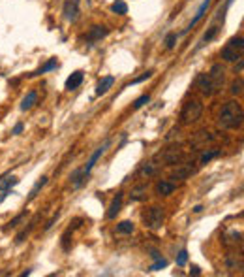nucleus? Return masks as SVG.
Segmentation results:
<instances>
[{
	"label": "nucleus",
	"instance_id": "obj_35",
	"mask_svg": "<svg viewBox=\"0 0 244 277\" xmlns=\"http://www.w3.org/2000/svg\"><path fill=\"white\" fill-rule=\"evenodd\" d=\"M150 75H152V70H148V72H145L143 75H141V77H137V79H133V81H131V85H135V83H141V81H145V79H148Z\"/></svg>",
	"mask_w": 244,
	"mask_h": 277
},
{
	"label": "nucleus",
	"instance_id": "obj_3",
	"mask_svg": "<svg viewBox=\"0 0 244 277\" xmlns=\"http://www.w3.org/2000/svg\"><path fill=\"white\" fill-rule=\"evenodd\" d=\"M203 115V104L195 98L186 100L182 106V111H180V123L182 125H192L195 121H199Z\"/></svg>",
	"mask_w": 244,
	"mask_h": 277
},
{
	"label": "nucleus",
	"instance_id": "obj_36",
	"mask_svg": "<svg viewBox=\"0 0 244 277\" xmlns=\"http://www.w3.org/2000/svg\"><path fill=\"white\" fill-rule=\"evenodd\" d=\"M58 215H60V213H55V215H53V217H51V219L47 221V224H45V230H49V228H51V226H53V224H55V222H57V219H58Z\"/></svg>",
	"mask_w": 244,
	"mask_h": 277
},
{
	"label": "nucleus",
	"instance_id": "obj_14",
	"mask_svg": "<svg viewBox=\"0 0 244 277\" xmlns=\"http://www.w3.org/2000/svg\"><path fill=\"white\" fill-rule=\"evenodd\" d=\"M17 183H19V179L14 177V175H2L0 177V190H12Z\"/></svg>",
	"mask_w": 244,
	"mask_h": 277
},
{
	"label": "nucleus",
	"instance_id": "obj_37",
	"mask_svg": "<svg viewBox=\"0 0 244 277\" xmlns=\"http://www.w3.org/2000/svg\"><path fill=\"white\" fill-rule=\"evenodd\" d=\"M21 132H23V123H17V125L14 127V130H12V134L17 136V134H21Z\"/></svg>",
	"mask_w": 244,
	"mask_h": 277
},
{
	"label": "nucleus",
	"instance_id": "obj_34",
	"mask_svg": "<svg viewBox=\"0 0 244 277\" xmlns=\"http://www.w3.org/2000/svg\"><path fill=\"white\" fill-rule=\"evenodd\" d=\"M175 42H177V34H167V38H165V47L167 49H171V47H175Z\"/></svg>",
	"mask_w": 244,
	"mask_h": 277
},
{
	"label": "nucleus",
	"instance_id": "obj_41",
	"mask_svg": "<svg viewBox=\"0 0 244 277\" xmlns=\"http://www.w3.org/2000/svg\"><path fill=\"white\" fill-rule=\"evenodd\" d=\"M201 211H203L201 205H195V207H194V213H201Z\"/></svg>",
	"mask_w": 244,
	"mask_h": 277
},
{
	"label": "nucleus",
	"instance_id": "obj_28",
	"mask_svg": "<svg viewBox=\"0 0 244 277\" xmlns=\"http://www.w3.org/2000/svg\"><path fill=\"white\" fill-rule=\"evenodd\" d=\"M167 266V260L165 259H158L156 262L152 264L150 268H148V272H158V270H162V268H165Z\"/></svg>",
	"mask_w": 244,
	"mask_h": 277
},
{
	"label": "nucleus",
	"instance_id": "obj_10",
	"mask_svg": "<svg viewBox=\"0 0 244 277\" xmlns=\"http://www.w3.org/2000/svg\"><path fill=\"white\" fill-rule=\"evenodd\" d=\"M120 207H122V192H116V196L113 198L111 205H109V211H107V219H115L116 215L120 213Z\"/></svg>",
	"mask_w": 244,
	"mask_h": 277
},
{
	"label": "nucleus",
	"instance_id": "obj_11",
	"mask_svg": "<svg viewBox=\"0 0 244 277\" xmlns=\"http://www.w3.org/2000/svg\"><path fill=\"white\" fill-rule=\"evenodd\" d=\"M83 77H85V74L81 72V70H77V72H73L68 79H66V89L68 91H73V89H77L81 83H83Z\"/></svg>",
	"mask_w": 244,
	"mask_h": 277
},
{
	"label": "nucleus",
	"instance_id": "obj_22",
	"mask_svg": "<svg viewBox=\"0 0 244 277\" xmlns=\"http://www.w3.org/2000/svg\"><path fill=\"white\" fill-rule=\"evenodd\" d=\"M36 221H38V217H36V219L32 221V222H30V224H29V226H27V228H23L21 232L17 234V238H15V243H23V241H25V238H27V236H29V234H30V230L34 228V224H36Z\"/></svg>",
	"mask_w": 244,
	"mask_h": 277
},
{
	"label": "nucleus",
	"instance_id": "obj_20",
	"mask_svg": "<svg viewBox=\"0 0 244 277\" xmlns=\"http://www.w3.org/2000/svg\"><path fill=\"white\" fill-rule=\"evenodd\" d=\"M27 215H29V213H27V209H25V211H21V213H19L17 217H14V219L10 221V222H8V224H6L2 230H4V232H8V230H12V228H15V226H19V222L27 219Z\"/></svg>",
	"mask_w": 244,
	"mask_h": 277
},
{
	"label": "nucleus",
	"instance_id": "obj_12",
	"mask_svg": "<svg viewBox=\"0 0 244 277\" xmlns=\"http://www.w3.org/2000/svg\"><path fill=\"white\" fill-rule=\"evenodd\" d=\"M243 236H241V232H229L224 236V245L226 247H237V245H241L243 243V240H241Z\"/></svg>",
	"mask_w": 244,
	"mask_h": 277
},
{
	"label": "nucleus",
	"instance_id": "obj_29",
	"mask_svg": "<svg viewBox=\"0 0 244 277\" xmlns=\"http://www.w3.org/2000/svg\"><path fill=\"white\" fill-rule=\"evenodd\" d=\"M72 232H73L72 228H68V230L64 232V236H62V249H64V251H70V234Z\"/></svg>",
	"mask_w": 244,
	"mask_h": 277
},
{
	"label": "nucleus",
	"instance_id": "obj_4",
	"mask_svg": "<svg viewBox=\"0 0 244 277\" xmlns=\"http://www.w3.org/2000/svg\"><path fill=\"white\" fill-rule=\"evenodd\" d=\"M243 53H244L243 36H235V38H231L229 42L224 45V49H222V58L228 60V62H235V60L243 58Z\"/></svg>",
	"mask_w": 244,
	"mask_h": 277
},
{
	"label": "nucleus",
	"instance_id": "obj_25",
	"mask_svg": "<svg viewBox=\"0 0 244 277\" xmlns=\"http://www.w3.org/2000/svg\"><path fill=\"white\" fill-rule=\"evenodd\" d=\"M222 155V151L220 149H212V151H207V153H203L201 155V164H207L209 161H212V159H216V157H220Z\"/></svg>",
	"mask_w": 244,
	"mask_h": 277
},
{
	"label": "nucleus",
	"instance_id": "obj_16",
	"mask_svg": "<svg viewBox=\"0 0 244 277\" xmlns=\"http://www.w3.org/2000/svg\"><path fill=\"white\" fill-rule=\"evenodd\" d=\"M175 189H177L175 183H169V181H160L158 185H156V190H158L160 196H169Z\"/></svg>",
	"mask_w": 244,
	"mask_h": 277
},
{
	"label": "nucleus",
	"instance_id": "obj_5",
	"mask_svg": "<svg viewBox=\"0 0 244 277\" xmlns=\"http://www.w3.org/2000/svg\"><path fill=\"white\" fill-rule=\"evenodd\" d=\"M143 221L148 228L158 230L160 226L163 224V221H165V213H163V209H162V207L154 205V207H148V209L143 213Z\"/></svg>",
	"mask_w": 244,
	"mask_h": 277
},
{
	"label": "nucleus",
	"instance_id": "obj_27",
	"mask_svg": "<svg viewBox=\"0 0 244 277\" xmlns=\"http://www.w3.org/2000/svg\"><path fill=\"white\" fill-rule=\"evenodd\" d=\"M150 102V96L148 94H143V96H139L135 102H133V110H139V108H143L145 104Z\"/></svg>",
	"mask_w": 244,
	"mask_h": 277
},
{
	"label": "nucleus",
	"instance_id": "obj_38",
	"mask_svg": "<svg viewBox=\"0 0 244 277\" xmlns=\"http://www.w3.org/2000/svg\"><path fill=\"white\" fill-rule=\"evenodd\" d=\"M190 274H192V276H201V268H199V266H192Z\"/></svg>",
	"mask_w": 244,
	"mask_h": 277
},
{
	"label": "nucleus",
	"instance_id": "obj_32",
	"mask_svg": "<svg viewBox=\"0 0 244 277\" xmlns=\"http://www.w3.org/2000/svg\"><path fill=\"white\" fill-rule=\"evenodd\" d=\"M186 262H188V251L182 249V251L179 253V257H177V266H184Z\"/></svg>",
	"mask_w": 244,
	"mask_h": 277
},
{
	"label": "nucleus",
	"instance_id": "obj_39",
	"mask_svg": "<svg viewBox=\"0 0 244 277\" xmlns=\"http://www.w3.org/2000/svg\"><path fill=\"white\" fill-rule=\"evenodd\" d=\"M10 192H12V190H0V204L4 202V198H6V196H8Z\"/></svg>",
	"mask_w": 244,
	"mask_h": 277
},
{
	"label": "nucleus",
	"instance_id": "obj_6",
	"mask_svg": "<svg viewBox=\"0 0 244 277\" xmlns=\"http://www.w3.org/2000/svg\"><path fill=\"white\" fill-rule=\"evenodd\" d=\"M79 2L81 0H64L62 14L66 17V21H70V23L77 21V17H79Z\"/></svg>",
	"mask_w": 244,
	"mask_h": 277
},
{
	"label": "nucleus",
	"instance_id": "obj_1",
	"mask_svg": "<svg viewBox=\"0 0 244 277\" xmlns=\"http://www.w3.org/2000/svg\"><path fill=\"white\" fill-rule=\"evenodd\" d=\"M224 81H226V70L222 64H214L211 68L209 74H201L197 77V87L201 89V92L205 96H214L218 94L222 87H224Z\"/></svg>",
	"mask_w": 244,
	"mask_h": 277
},
{
	"label": "nucleus",
	"instance_id": "obj_18",
	"mask_svg": "<svg viewBox=\"0 0 244 277\" xmlns=\"http://www.w3.org/2000/svg\"><path fill=\"white\" fill-rule=\"evenodd\" d=\"M45 185H47V177H45V175H42V177H40V179L36 181V185L32 187V190H30L29 200H34V198L38 196V192H40V190H42L43 187H45Z\"/></svg>",
	"mask_w": 244,
	"mask_h": 277
},
{
	"label": "nucleus",
	"instance_id": "obj_17",
	"mask_svg": "<svg viewBox=\"0 0 244 277\" xmlns=\"http://www.w3.org/2000/svg\"><path fill=\"white\" fill-rule=\"evenodd\" d=\"M57 66H58V60H57V58H51V60H49L47 64H43L42 68H38L36 72L30 74V77H36V75H42V74H45V72H51V70H55Z\"/></svg>",
	"mask_w": 244,
	"mask_h": 277
},
{
	"label": "nucleus",
	"instance_id": "obj_26",
	"mask_svg": "<svg viewBox=\"0 0 244 277\" xmlns=\"http://www.w3.org/2000/svg\"><path fill=\"white\" fill-rule=\"evenodd\" d=\"M218 27H211V29H209V32H207V34H205V36H203V40H201V45L203 44H209V42H211V40H214L216 38V34H218Z\"/></svg>",
	"mask_w": 244,
	"mask_h": 277
},
{
	"label": "nucleus",
	"instance_id": "obj_33",
	"mask_svg": "<svg viewBox=\"0 0 244 277\" xmlns=\"http://www.w3.org/2000/svg\"><path fill=\"white\" fill-rule=\"evenodd\" d=\"M154 172H156V168H154L152 164H145L143 168L139 170V174H141V175H152Z\"/></svg>",
	"mask_w": 244,
	"mask_h": 277
},
{
	"label": "nucleus",
	"instance_id": "obj_2",
	"mask_svg": "<svg viewBox=\"0 0 244 277\" xmlns=\"http://www.w3.org/2000/svg\"><path fill=\"white\" fill-rule=\"evenodd\" d=\"M243 106L239 102H235V100H231V102H226V106L222 108V111H220V117H218V125L222 127V129H239L241 125H243Z\"/></svg>",
	"mask_w": 244,
	"mask_h": 277
},
{
	"label": "nucleus",
	"instance_id": "obj_23",
	"mask_svg": "<svg viewBox=\"0 0 244 277\" xmlns=\"http://www.w3.org/2000/svg\"><path fill=\"white\" fill-rule=\"evenodd\" d=\"M111 12H115L118 15H124L128 14V6H126V2H122V0H116L111 4Z\"/></svg>",
	"mask_w": 244,
	"mask_h": 277
},
{
	"label": "nucleus",
	"instance_id": "obj_24",
	"mask_svg": "<svg viewBox=\"0 0 244 277\" xmlns=\"http://www.w3.org/2000/svg\"><path fill=\"white\" fill-rule=\"evenodd\" d=\"M226 264H228V268H229V270H241V268H243V260H239V262H237V255H228Z\"/></svg>",
	"mask_w": 244,
	"mask_h": 277
},
{
	"label": "nucleus",
	"instance_id": "obj_8",
	"mask_svg": "<svg viewBox=\"0 0 244 277\" xmlns=\"http://www.w3.org/2000/svg\"><path fill=\"white\" fill-rule=\"evenodd\" d=\"M109 34V29L107 27H101V25H94L90 27V30L85 34L86 44H94V42H100L101 38H105Z\"/></svg>",
	"mask_w": 244,
	"mask_h": 277
},
{
	"label": "nucleus",
	"instance_id": "obj_31",
	"mask_svg": "<svg viewBox=\"0 0 244 277\" xmlns=\"http://www.w3.org/2000/svg\"><path fill=\"white\" fill-rule=\"evenodd\" d=\"M145 192H146V187H139L131 192V200H143L145 198Z\"/></svg>",
	"mask_w": 244,
	"mask_h": 277
},
{
	"label": "nucleus",
	"instance_id": "obj_13",
	"mask_svg": "<svg viewBox=\"0 0 244 277\" xmlns=\"http://www.w3.org/2000/svg\"><path fill=\"white\" fill-rule=\"evenodd\" d=\"M113 83H115V77H113V75H107V77H103L100 83H98V87H96V96H101V94H105L109 89L113 87Z\"/></svg>",
	"mask_w": 244,
	"mask_h": 277
},
{
	"label": "nucleus",
	"instance_id": "obj_19",
	"mask_svg": "<svg viewBox=\"0 0 244 277\" xmlns=\"http://www.w3.org/2000/svg\"><path fill=\"white\" fill-rule=\"evenodd\" d=\"M70 179H72V185H73V187H75V189H79V187H81V185H83V183L86 181V175L83 174V170L79 168V170H75V172H73Z\"/></svg>",
	"mask_w": 244,
	"mask_h": 277
},
{
	"label": "nucleus",
	"instance_id": "obj_21",
	"mask_svg": "<svg viewBox=\"0 0 244 277\" xmlns=\"http://www.w3.org/2000/svg\"><path fill=\"white\" fill-rule=\"evenodd\" d=\"M133 230H135V226H133L131 221H122V222L116 224V232L118 234H131Z\"/></svg>",
	"mask_w": 244,
	"mask_h": 277
},
{
	"label": "nucleus",
	"instance_id": "obj_7",
	"mask_svg": "<svg viewBox=\"0 0 244 277\" xmlns=\"http://www.w3.org/2000/svg\"><path fill=\"white\" fill-rule=\"evenodd\" d=\"M109 146H111V140H105V142H103V146H100L96 151H94V153H92V155H90V159H88V162H86V166H85V168H81V170H83V174L88 175L90 172H92L94 164L100 161V157L105 153V151H107V147H109Z\"/></svg>",
	"mask_w": 244,
	"mask_h": 277
},
{
	"label": "nucleus",
	"instance_id": "obj_40",
	"mask_svg": "<svg viewBox=\"0 0 244 277\" xmlns=\"http://www.w3.org/2000/svg\"><path fill=\"white\" fill-rule=\"evenodd\" d=\"M150 257H152L154 260H158V259H162V255H160L158 251H150Z\"/></svg>",
	"mask_w": 244,
	"mask_h": 277
},
{
	"label": "nucleus",
	"instance_id": "obj_15",
	"mask_svg": "<svg viewBox=\"0 0 244 277\" xmlns=\"http://www.w3.org/2000/svg\"><path fill=\"white\" fill-rule=\"evenodd\" d=\"M36 102H38V92H36V91H30L29 94L23 98V102H21V110L27 111V110H30Z\"/></svg>",
	"mask_w": 244,
	"mask_h": 277
},
{
	"label": "nucleus",
	"instance_id": "obj_30",
	"mask_svg": "<svg viewBox=\"0 0 244 277\" xmlns=\"http://www.w3.org/2000/svg\"><path fill=\"white\" fill-rule=\"evenodd\" d=\"M231 92H233V94H241V92H243V79H235V81L231 83Z\"/></svg>",
	"mask_w": 244,
	"mask_h": 277
},
{
	"label": "nucleus",
	"instance_id": "obj_9",
	"mask_svg": "<svg viewBox=\"0 0 244 277\" xmlns=\"http://www.w3.org/2000/svg\"><path fill=\"white\" fill-rule=\"evenodd\" d=\"M211 2H212V0H203V4H201V6H199V10L195 12V15H194V19L190 21V25H188V29H184V30H182V34H186L188 30H190V29H194V27H195V25H197V23L201 21V19H203V15L207 14V10H209V6H211Z\"/></svg>",
	"mask_w": 244,
	"mask_h": 277
}]
</instances>
